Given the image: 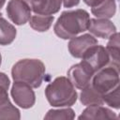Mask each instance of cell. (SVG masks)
Returning a JSON list of instances; mask_svg holds the SVG:
<instances>
[{
    "mask_svg": "<svg viewBox=\"0 0 120 120\" xmlns=\"http://www.w3.org/2000/svg\"><path fill=\"white\" fill-rule=\"evenodd\" d=\"M90 16L84 9L63 11L53 26L54 34L62 39H70L86 31L89 26Z\"/></svg>",
    "mask_w": 120,
    "mask_h": 120,
    "instance_id": "1",
    "label": "cell"
},
{
    "mask_svg": "<svg viewBox=\"0 0 120 120\" xmlns=\"http://www.w3.org/2000/svg\"><path fill=\"white\" fill-rule=\"evenodd\" d=\"M45 65L39 59H21L11 68L13 81L27 83L32 88L41 85L45 76Z\"/></svg>",
    "mask_w": 120,
    "mask_h": 120,
    "instance_id": "2",
    "label": "cell"
},
{
    "mask_svg": "<svg viewBox=\"0 0 120 120\" xmlns=\"http://www.w3.org/2000/svg\"><path fill=\"white\" fill-rule=\"evenodd\" d=\"M45 97L52 107H70L77 101V92L68 77L60 76L45 88Z\"/></svg>",
    "mask_w": 120,
    "mask_h": 120,
    "instance_id": "3",
    "label": "cell"
},
{
    "mask_svg": "<svg viewBox=\"0 0 120 120\" xmlns=\"http://www.w3.org/2000/svg\"><path fill=\"white\" fill-rule=\"evenodd\" d=\"M90 85L101 97L112 90L119 87V68L107 65L98 70L92 77Z\"/></svg>",
    "mask_w": 120,
    "mask_h": 120,
    "instance_id": "4",
    "label": "cell"
},
{
    "mask_svg": "<svg viewBox=\"0 0 120 120\" xmlns=\"http://www.w3.org/2000/svg\"><path fill=\"white\" fill-rule=\"evenodd\" d=\"M94 74L95 71L83 60L78 64L73 65L68 70V78L72 82L74 87L81 90L90 84Z\"/></svg>",
    "mask_w": 120,
    "mask_h": 120,
    "instance_id": "5",
    "label": "cell"
},
{
    "mask_svg": "<svg viewBox=\"0 0 120 120\" xmlns=\"http://www.w3.org/2000/svg\"><path fill=\"white\" fill-rule=\"evenodd\" d=\"M10 94L15 104L22 109H29L33 107L36 102L35 92L27 83L14 81Z\"/></svg>",
    "mask_w": 120,
    "mask_h": 120,
    "instance_id": "6",
    "label": "cell"
},
{
    "mask_svg": "<svg viewBox=\"0 0 120 120\" xmlns=\"http://www.w3.org/2000/svg\"><path fill=\"white\" fill-rule=\"evenodd\" d=\"M6 11L9 20L17 25L26 23L32 16V10L24 0H9Z\"/></svg>",
    "mask_w": 120,
    "mask_h": 120,
    "instance_id": "7",
    "label": "cell"
},
{
    "mask_svg": "<svg viewBox=\"0 0 120 120\" xmlns=\"http://www.w3.org/2000/svg\"><path fill=\"white\" fill-rule=\"evenodd\" d=\"M98 44V39L91 34H83L70 38L68 48L69 53L75 58H82L93 46Z\"/></svg>",
    "mask_w": 120,
    "mask_h": 120,
    "instance_id": "8",
    "label": "cell"
},
{
    "mask_svg": "<svg viewBox=\"0 0 120 120\" xmlns=\"http://www.w3.org/2000/svg\"><path fill=\"white\" fill-rule=\"evenodd\" d=\"M81 59L86 62L95 71V73L110 64L109 55L106 52L105 47L98 44L91 47Z\"/></svg>",
    "mask_w": 120,
    "mask_h": 120,
    "instance_id": "9",
    "label": "cell"
},
{
    "mask_svg": "<svg viewBox=\"0 0 120 120\" xmlns=\"http://www.w3.org/2000/svg\"><path fill=\"white\" fill-rule=\"evenodd\" d=\"M91 35L103 39L109 38L116 31V26L109 19H90L89 26L87 29Z\"/></svg>",
    "mask_w": 120,
    "mask_h": 120,
    "instance_id": "10",
    "label": "cell"
},
{
    "mask_svg": "<svg viewBox=\"0 0 120 120\" xmlns=\"http://www.w3.org/2000/svg\"><path fill=\"white\" fill-rule=\"evenodd\" d=\"M35 14L53 15L60 10L62 0H24Z\"/></svg>",
    "mask_w": 120,
    "mask_h": 120,
    "instance_id": "11",
    "label": "cell"
},
{
    "mask_svg": "<svg viewBox=\"0 0 120 120\" xmlns=\"http://www.w3.org/2000/svg\"><path fill=\"white\" fill-rule=\"evenodd\" d=\"M78 119H92V120H97V119H112V120H117L118 116L116 115L115 112H113L111 109L103 107L102 105H91L87 106L82 113L79 115Z\"/></svg>",
    "mask_w": 120,
    "mask_h": 120,
    "instance_id": "12",
    "label": "cell"
},
{
    "mask_svg": "<svg viewBox=\"0 0 120 120\" xmlns=\"http://www.w3.org/2000/svg\"><path fill=\"white\" fill-rule=\"evenodd\" d=\"M92 14L98 19H110L116 12L115 0H102L98 5L91 7Z\"/></svg>",
    "mask_w": 120,
    "mask_h": 120,
    "instance_id": "13",
    "label": "cell"
},
{
    "mask_svg": "<svg viewBox=\"0 0 120 120\" xmlns=\"http://www.w3.org/2000/svg\"><path fill=\"white\" fill-rule=\"evenodd\" d=\"M17 35L16 28L5 18L0 16V45H9Z\"/></svg>",
    "mask_w": 120,
    "mask_h": 120,
    "instance_id": "14",
    "label": "cell"
},
{
    "mask_svg": "<svg viewBox=\"0 0 120 120\" xmlns=\"http://www.w3.org/2000/svg\"><path fill=\"white\" fill-rule=\"evenodd\" d=\"M119 33L115 32L109 38V41L106 45V52L109 55L110 64L119 68Z\"/></svg>",
    "mask_w": 120,
    "mask_h": 120,
    "instance_id": "15",
    "label": "cell"
},
{
    "mask_svg": "<svg viewBox=\"0 0 120 120\" xmlns=\"http://www.w3.org/2000/svg\"><path fill=\"white\" fill-rule=\"evenodd\" d=\"M54 17L53 15H40L34 14L29 19L30 26L38 32H45L50 29L53 22Z\"/></svg>",
    "mask_w": 120,
    "mask_h": 120,
    "instance_id": "16",
    "label": "cell"
},
{
    "mask_svg": "<svg viewBox=\"0 0 120 120\" xmlns=\"http://www.w3.org/2000/svg\"><path fill=\"white\" fill-rule=\"evenodd\" d=\"M80 100L84 106L91 105H103V99L101 95H99L90 84L82 89L80 94Z\"/></svg>",
    "mask_w": 120,
    "mask_h": 120,
    "instance_id": "17",
    "label": "cell"
},
{
    "mask_svg": "<svg viewBox=\"0 0 120 120\" xmlns=\"http://www.w3.org/2000/svg\"><path fill=\"white\" fill-rule=\"evenodd\" d=\"M75 117V112L71 108L61 107V109H51L47 112L44 119H73Z\"/></svg>",
    "mask_w": 120,
    "mask_h": 120,
    "instance_id": "18",
    "label": "cell"
},
{
    "mask_svg": "<svg viewBox=\"0 0 120 120\" xmlns=\"http://www.w3.org/2000/svg\"><path fill=\"white\" fill-rule=\"evenodd\" d=\"M9 84L10 81L8 75L4 72H0V108L10 102L8 93Z\"/></svg>",
    "mask_w": 120,
    "mask_h": 120,
    "instance_id": "19",
    "label": "cell"
},
{
    "mask_svg": "<svg viewBox=\"0 0 120 120\" xmlns=\"http://www.w3.org/2000/svg\"><path fill=\"white\" fill-rule=\"evenodd\" d=\"M103 104L108 105L109 107H112L113 109L118 110L120 108V93H119V87L115 88L114 90L110 91L109 93L103 95L102 97Z\"/></svg>",
    "mask_w": 120,
    "mask_h": 120,
    "instance_id": "20",
    "label": "cell"
},
{
    "mask_svg": "<svg viewBox=\"0 0 120 120\" xmlns=\"http://www.w3.org/2000/svg\"><path fill=\"white\" fill-rule=\"evenodd\" d=\"M21 114L18 108L11 102L0 108V119H20Z\"/></svg>",
    "mask_w": 120,
    "mask_h": 120,
    "instance_id": "21",
    "label": "cell"
},
{
    "mask_svg": "<svg viewBox=\"0 0 120 120\" xmlns=\"http://www.w3.org/2000/svg\"><path fill=\"white\" fill-rule=\"evenodd\" d=\"M62 3L65 8H73L79 5L80 0H62Z\"/></svg>",
    "mask_w": 120,
    "mask_h": 120,
    "instance_id": "22",
    "label": "cell"
},
{
    "mask_svg": "<svg viewBox=\"0 0 120 120\" xmlns=\"http://www.w3.org/2000/svg\"><path fill=\"white\" fill-rule=\"evenodd\" d=\"M102 0H83V2L87 5V6H89V7H94V6H96V5H98V3H100Z\"/></svg>",
    "mask_w": 120,
    "mask_h": 120,
    "instance_id": "23",
    "label": "cell"
},
{
    "mask_svg": "<svg viewBox=\"0 0 120 120\" xmlns=\"http://www.w3.org/2000/svg\"><path fill=\"white\" fill-rule=\"evenodd\" d=\"M5 2H6V0H0V8L5 5Z\"/></svg>",
    "mask_w": 120,
    "mask_h": 120,
    "instance_id": "24",
    "label": "cell"
},
{
    "mask_svg": "<svg viewBox=\"0 0 120 120\" xmlns=\"http://www.w3.org/2000/svg\"><path fill=\"white\" fill-rule=\"evenodd\" d=\"M1 63H2V55L0 53V66H1Z\"/></svg>",
    "mask_w": 120,
    "mask_h": 120,
    "instance_id": "25",
    "label": "cell"
},
{
    "mask_svg": "<svg viewBox=\"0 0 120 120\" xmlns=\"http://www.w3.org/2000/svg\"><path fill=\"white\" fill-rule=\"evenodd\" d=\"M0 16H2V13H1V12H0Z\"/></svg>",
    "mask_w": 120,
    "mask_h": 120,
    "instance_id": "26",
    "label": "cell"
}]
</instances>
